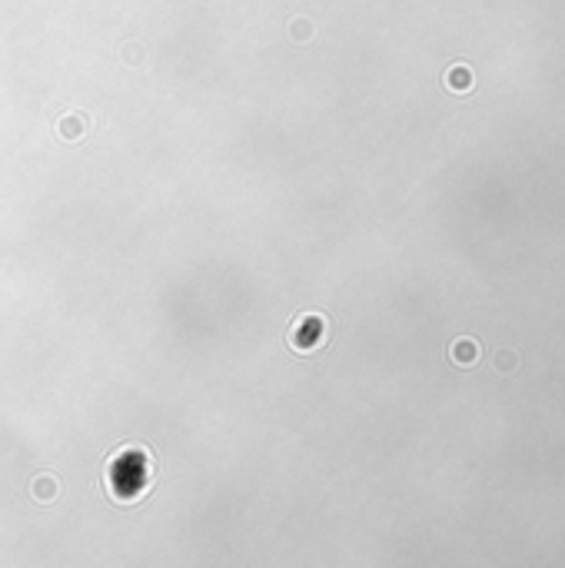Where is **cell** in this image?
Segmentation results:
<instances>
[{
    "label": "cell",
    "instance_id": "6",
    "mask_svg": "<svg viewBox=\"0 0 565 568\" xmlns=\"http://www.w3.org/2000/svg\"><path fill=\"white\" fill-rule=\"evenodd\" d=\"M289 34H293V40H310V34H313V27H310V20H293L289 24Z\"/></svg>",
    "mask_w": 565,
    "mask_h": 568
},
{
    "label": "cell",
    "instance_id": "1",
    "mask_svg": "<svg viewBox=\"0 0 565 568\" xmlns=\"http://www.w3.org/2000/svg\"><path fill=\"white\" fill-rule=\"evenodd\" d=\"M479 356H482V349H479V342L472 339V336H463V339H456L449 346V359L456 363V366H463V369L476 366Z\"/></svg>",
    "mask_w": 565,
    "mask_h": 568
},
{
    "label": "cell",
    "instance_id": "3",
    "mask_svg": "<svg viewBox=\"0 0 565 568\" xmlns=\"http://www.w3.org/2000/svg\"><path fill=\"white\" fill-rule=\"evenodd\" d=\"M87 116L84 114H70V116H63L60 123H57V133H60L63 140H80L84 133H87Z\"/></svg>",
    "mask_w": 565,
    "mask_h": 568
},
{
    "label": "cell",
    "instance_id": "2",
    "mask_svg": "<svg viewBox=\"0 0 565 568\" xmlns=\"http://www.w3.org/2000/svg\"><path fill=\"white\" fill-rule=\"evenodd\" d=\"M446 87L456 90V93L472 90V70H469L465 63H456V67H449V70H446Z\"/></svg>",
    "mask_w": 565,
    "mask_h": 568
},
{
    "label": "cell",
    "instance_id": "5",
    "mask_svg": "<svg viewBox=\"0 0 565 568\" xmlns=\"http://www.w3.org/2000/svg\"><path fill=\"white\" fill-rule=\"evenodd\" d=\"M492 366L499 369L503 376H509V372H515V369H519V353H515L512 346H499V349L492 353Z\"/></svg>",
    "mask_w": 565,
    "mask_h": 568
},
{
    "label": "cell",
    "instance_id": "4",
    "mask_svg": "<svg viewBox=\"0 0 565 568\" xmlns=\"http://www.w3.org/2000/svg\"><path fill=\"white\" fill-rule=\"evenodd\" d=\"M30 492H34V499H37L40 505H51L57 495H60V482L53 479V475H40L34 485H30Z\"/></svg>",
    "mask_w": 565,
    "mask_h": 568
}]
</instances>
